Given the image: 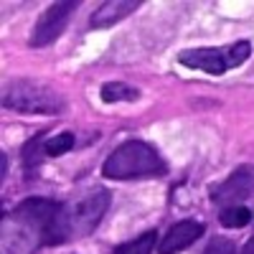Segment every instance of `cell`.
<instances>
[{"instance_id": "cell-1", "label": "cell", "mask_w": 254, "mask_h": 254, "mask_svg": "<svg viewBox=\"0 0 254 254\" xmlns=\"http://www.w3.org/2000/svg\"><path fill=\"white\" fill-rule=\"evenodd\" d=\"M59 203L54 198H23L10 214L3 216V254H36L49 239Z\"/></svg>"}, {"instance_id": "cell-2", "label": "cell", "mask_w": 254, "mask_h": 254, "mask_svg": "<svg viewBox=\"0 0 254 254\" xmlns=\"http://www.w3.org/2000/svg\"><path fill=\"white\" fill-rule=\"evenodd\" d=\"M112 203V193L102 186H92L89 190L59 203L56 219L49 229V247H61L66 242L89 237L92 231L99 226V221L104 219L107 208Z\"/></svg>"}, {"instance_id": "cell-3", "label": "cell", "mask_w": 254, "mask_h": 254, "mask_svg": "<svg viewBox=\"0 0 254 254\" xmlns=\"http://www.w3.org/2000/svg\"><path fill=\"white\" fill-rule=\"evenodd\" d=\"M168 173V163L145 140H127L117 145L102 163V176L112 181H137V178H160Z\"/></svg>"}, {"instance_id": "cell-4", "label": "cell", "mask_w": 254, "mask_h": 254, "mask_svg": "<svg viewBox=\"0 0 254 254\" xmlns=\"http://www.w3.org/2000/svg\"><path fill=\"white\" fill-rule=\"evenodd\" d=\"M3 107L18 115H46L56 117L66 110L61 92H56L51 84L38 79H13L5 84Z\"/></svg>"}, {"instance_id": "cell-5", "label": "cell", "mask_w": 254, "mask_h": 254, "mask_svg": "<svg viewBox=\"0 0 254 254\" xmlns=\"http://www.w3.org/2000/svg\"><path fill=\"white\" fill-rule=\"evenodd\" d=\"M252 56L249 41H237L231 46H201V49H186L178 54V64L186 69L203 71L211 76H221L229 69L242 66Z\"/></svg>"}, {"instance_id": "cell-6", "label": "cell", "mask_w": 254, "mask_h": 254, "mask_svg": "<svg viewBox=\"0 0 254 254\" xmlns=\"http://www.w3.org/2000/svg\"><path fill=\"white\" fill-rule=\"evenodd\" d=\"M79 3H71V0H61V3H51L44 13L38 15L36 26L31 31V38H28V46L31 49H46L51 46L54 41L66 31L69 20L74 18Z\"/></svg>"}, {"instance_id": "cell-7", "label": "cell", "mask_w": 254, "mask_h": 254, "mask_svg": "<svg viewBox=\"0 0 254 254\" xmlns=\"http://www.w3.org/2000/svg\"><path fill=\"white\" fill-rule=\"evenodd\" d=\"M249 196H254V168L252 165H239L234 173H229L211 190V201L219 208L242 206V201H247Z\"/></svg>"}, {"instance_id": "cell-8", "label": "cell", "mask_w": 254, "mask_h": 254, "mask_svg": "<svg viewBox=\"0 0 254 254\" xmlns=\"http://www.w3.org/2000/svg\"><path fill=\"white\" fill-rule=\"evenodd\" d=\"M206 226L196 219H183L176 221L171 229L163 234V239L158 242V254H178L188 247H193L201 237H203Z\"/></svg>"}, {"instance_id": "cell-9", "label": "cell", "mask_w": 254, "mask_h": 254, "mask_svg": "<svg viewBox=\"0 0 254 254\" xmlns=\"http://www.w3.org/2000/svg\"><path fill=\"white\" fill-rule=\"evenodd\" d=\"M140 5H142L140 0H110V3H102L89 18V28H94V31L112 28L115 23L125 20L127 15H132Z\"/></svg>"}, {"instance_id": "cell-10", "label": "cell", "mask_w": 254, "mask_h": 254, "mask_svg": "<svg viewBox=\"0 0 254 254\" xmlns=\"http://www.w3.org/2000/svg\"><path fill=\"white\" fill-rule=\"evenodd\" d=\"M99 97H102V102H104V104L137 102V99H140V92H137L135 87H130V84H125V81H107V84H102Z\"/></svg>"}, {"instance_id": "cell-11", "label": "cell", "mask_w": 254, "mask_h": 254, "mask_svg": "<svg viewBox=\"0 0 254 254\" xmlns=\"http://www.w3.org/2000/svg\"><path fill=\"white\" fill-rule=\"evenodd\" d=\"M158 247V231H142L140 237L130 239V242H122L120 247H115L112 254H153V249Z\"/></svg>"}, {"instance_id": "cell-12", "label": "cell", "mask_w": 254, "mask_h": 254, "mask_svg": "<svg viewBox=\"0 0 254 254\" xmlns=\"http://www.w3.org/2000/svg\"><path fill=\"white\" fill-rule=\"evenodd\" d=\"M76 145V135L74 132H56V135H49L44 140V155L46 158H61L74 150Z\"/></svg>"}, {"instance_id": "cell-13", "label": "cell", "mask_w": 254, "mask_h": 254, "mask_svg": "<svg viewBox=\"0 0 254 254\" xmlns=\"http://www.w3.org/2000/svg\"><path fill=\"white\" fill-rule=\"evenodd\" d=\"M252 219L254 214L247 206H229V208H221V214H219V221L226 229H244L247 224H252Z\"/></svg>"}, {"instance_id": "cell-14", "label": "cell", "mask_w": 254, "mask_h": 254, "mask_svg": "<svg viewBox=\"0 0 254 254\" xmlns=\"http://www.w3.org/2000/svg\"><path fill=\"white\" fill-rule=\"evenodd\" d=\"M46 137H49L46 130H41V132H36V135L23 145V165H26V171L36 168L41 160L46 158V155H44V140H46Z\"/></svg>"}, {"instance_id": "cell-15", "label": "cell", "mask_w": 254, "mask_h": 254, "mask_svg": "<svg viewBox=\"0 0 254 254\" xmlns=\"http://www.w3.org/2000/svg\"><path fill=\"white\" fill-rule=\"evenodd\" d=\"M203 254H239V249L234 247V242L226 239V237H214L206 244Z\"/></svg>"}, {"instance_id": "cell-16", "label": "cell", "mask_w": 254, "mask_h": 254, "mask_svg": "<svg viewBox=\"0 0 254 254\" xmlns=\"http://www.w3.org/2000/svg\"><path fill=\"white\" fill-rule=\"evenodd\" d=\"M8 178V153L0 155V181Z\"/></svg>"}, {"instance_id": "cell-17", "label": "cell", "mask_w": 254, "mask_h": 254, "mask_svg": "<svg viewBox=\"0 0 254 254\" xmlns=\"http://www.w3.org/2000/svg\"><path fill=\"white\" fill-rule=\"evenodd\" d=\"M242 254H254V237L244 244V249H242Z\"/></svg>"}]
</instances>
